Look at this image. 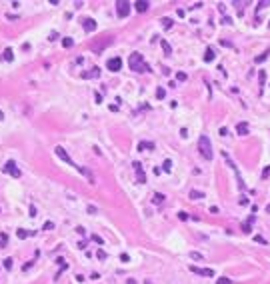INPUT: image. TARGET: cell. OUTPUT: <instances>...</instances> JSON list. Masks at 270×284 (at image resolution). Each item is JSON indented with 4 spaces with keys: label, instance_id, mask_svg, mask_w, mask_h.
<instances>
[{
    "label": "cell",
    "instance_id": "1",
    "mask_svg": "<svg viewBox=\"0 0 270 284\" xmlns=\"http://www.w3.org/2000/svg\"><path fill=\"white\" fill-rule=\"evenodd\" d=\"M128 64H130V70H134V72H148L150 70V66L146 64V60L140 52H132L130 58H128Z\"/></svg>",
    "mask_w": 270,
    "mask_h": 284
},
{
    "label": "cell",
    "instance_id": "2",
    "mask_svg": "<svg viewBox=\"0 0 270 284\" xmlns=\"http://www.w3.org/2000/svg\"><path fill=\"white\" fill-rule=\"evenodd\" d=\"M198 150L204 156V160H212V144H210V138L206 134H202L198 138Z\"/></svg>",
    "mask_w": 270,
    "mask_h": 284
},
{
    "label": "cell",
    "instance_id": "3",
    "mask_svg": "<svg viewBox=\"0 0 270 284\" xmlns=\"http://www.w3.org/2000/svg\"><path fill=\"white\" fill-rule=\"evenodd\" d=\"M116 14L120 16V18H126V16L130 14V2H126V0H118V2H116Z\"/></svg>",
    "mask_w": 270,
    "mask_h": 284
},
{
    "label": "cell",
    "instance_id": "4",
    "mask_svg": "<svg viewBox=\"0 0 270 284\" xmlns=\"http://www.w3.org/2000/svg\"><path fill=\"white\" fill-rule=\"evenodd\" d=\"M2 172H6V174H10V176H14V178H20V170L16 168V162L14 160H8L6 164L2 166Z\"/></svg>",
    "mask_w": 270,
    "mask_h": 284
},
{
    "label": "cell",
    "instance_id": "5",
    "mask_svg": "<svg viewBox=\"0 0 270 284\" xmlns=\"http://www.w3.org/2000/svg\"><path fill=\"white\" fill-rule=\"evenodd\" d=\"M106 68L108 70H112V72H118V70H120L122 68V58H110V60H108V62H106Z\"/></svg>",
    "mask_w": 270,
    "mask_h": 284
},
{
    "label": "cell",
    "instance_id": "6",
    "mask_svg": "<svg viewBox=\"0 0 270 284\" xmlns=\"http://www.w3.org/2000/svg\"><path fill=\"white\" fill-rule=\"evenodd\" d=\"M190 272H194V274L198 276H214V270L212 268H198V266H190Z\"/></svg>",
    "mask_w": 270,
    "mask_h": 284
},
{
    "label": "cell",
    "instance_id": "7",
    "mask_svg": "<svg viewBox=\"0 0 270 284\" xmlns=\"http://www.w3.org/2000/svg\"><path fill=\"white\" fill-rule=\"evenodd\" d=\"M134 170H136V178H138V182L140 184H144L146 182V176H144V170H142V164H140V162H134Z\"/></svg>",
    "mask_w": 270,
    "mask_h": 284
},
{
    "label": "cell",
    "instance_id": "8",
    "mask_svg": "<svg viewBox=\"0 0 270 284\" xmlns=\"http://www.w3.org/2000/svg\"><path fill=\"white\" fill-rule=\"evenodd\" d=\"M82 28H84L86 32H94V30H96V22H94L92 18H84V20H82Z\"/></svg>",
    "mask_w": 270,
    "mask_h": 284
},
{
    "label": "cell",
    "instance_id": "9",
    "mask_svg": "<svg viewBox=\"0 0 270 284\" xmlns=\"http://www.w3.org/2000/svg\"><path fill=\"white\" fill-rule=\"evenodd\" d=\"M134 8H136V10H138V12H146V10L150 8V4L146 2V0H138V2H136V4H134Z\"/></svg>",
    "mask_w": 270,
    "mask_h": 284
},
{
    "label": "cell",
    "instance_id": "10",
    "mask_svg": "<svg viewBox=\"0 0 270 284\" xmlns=\"http://www.w3.org/2000/svg\"><path fill=\"white\" fill-rule=\"evenodd\" d=\"M138 150H154V142H146V140L138 142Z\"/></svg>",
    "mask_w": 270,
    "mask_h": 284
},
{
    "label": "cell",
    "instance_id": "11",
    "mask_svg": "<svg viewBox=\"0 0 270 284\" xmlns=\"http://www.w3.org/2000/svg\"><path fill=\"white\" fill-rule=\"evenodd\" d=\"M236 132L242 134V136L248 134V122H238V124H236Z\"/></svg>",
    "mask_w": 270,
    "mask_h": 284
},
{
    "label": "cell",
    "instance_id": "12",
    "mask_svg": "<svg viewBox=\"0 0 270 284\" xmlns=\"http://www.w3.org/2000/svg\"><path fill=\"white\" fill-rule=\"evenodd\" d=\"M98 74H100V68H96V66H94L92 70H90V72H84V74H82V78H96Z\"/></svg>",
    "mask_w": 270,
    "mask_h": 284
},
{
    "label": "cell",
    "instance_id": "13",
    "mask_svg": "<svg viewBox=\"0 0 270 284\" xmlns=\"http://www.w3.org/2000/svg\"><path fill=\"white\" fill-rule=\"evenodd\" d=\"M32 234H34V230H22V228H18L16 236H18L20 240H22V238H26V236H32Z\"/></svg>",
    "mask_w": 270,
    "mask_h": 284
},
{
    "label": "cell",
    "instance_id": "14",
    "mask_svg": "<svg viewBox=\"0 0 270 284\" xmlns=\"http://www.w3.org/2000/svg\"><path fill=\"white\" fill-rule=\"evenodd\" d=\"M252 224H254V216H250L244 224H242V230H244V232H250V226H252Z\"/></svg>",
    "mask_w": 270,
    "mask_h": 284
},
{
    "label": "cell",
    "instance_id": "15",
    "mask_svg": "<svg viewBox=\"0 0 270 284\" xmlns=\"http://www.w3.org/2000/svg\"><path fill=\"white\" fill-rule=\"evenodd\" d=\"M204 60H206V62H212V60H214V50H212V48H206V54H204Z\"/></svg>",
    "mask_w": 270,
    "mask_h": 284
},
{
    "label": "cell",
    "instance_id": "16",
    "mask_svg": "<svg viewBox=\"0 0 270 284\" xmlns=\"http://www.w3.org/2000/svg\"><path fill=\"white\" fill-rule=\"evenodd\" d=\"M152 202H154V204H162V202H164V194L156 192V194L152 196Z\"/></svg>",
    "mask_w": 270,
    "mask_h": 284
},
{
    "label": "cell",
    "instance_id": "17",
    "mask_svg": "<svg viewBox=\"0 0 270 284\" xmlns=\"http://www.w3.org/2000/svg\"><path fill=\"white\" fill-rule=\"evenodd\" d=\"M62 46H64V48H72V46H74V40H72L70 36H66V38L62 40Z\"/></svg>",
    "mask_w": 270,
    "mask_h": 284
},
{
    "label": "cell",
    "instance_id": "18",
    "mask_svg": "<svg viewBox=\"0 0 270 284\" xmlns=\"http://www.w3.org/2000/svg\"><path fill=\"white\" fill-rule=\"evenodd\" d=\"M160 44H162V50H164V52H166V54H168V56H170V54H172V48H170V44H168V42H166V40H162Z\"/></svg>",
    "mask_w": 270,
    "mask_h": 284
},
{
    "label": "cell",
    "instance_id": "19",
    "mask_svg": "<svg viewBox=\"0 0 270 284\" xmlns=\"http://www.w3.org/2000/svg\"><path fill=\"white\" fill-rule=\"evenodd\" d=\"M190 198H194V200H200V198H204V192H198V190H192V192H190Z\"/></svg>",
    "mask_w": 270,
    "mask_h": 284
},
{
    "label": "cell",
    "instance_id": "20",
    "mask_svg": "<svg viewBox=\"0 0 270 284\" xmlns=\"http://www.w3.org/2000/svg\"><path fill=\"white\" fill-rule=\"evenodd\" d=\"M164 96H166V90L164 88H156V98H158V100H162Z\"/></svg>",
    "mask_w": 270,
    "mask_h": 284
},
{
    "label": "cell",
    "instance_id": "21",
    "mask_svg": "<svg viewBox=\"0 0 270 284\" xmlns=\"http://www.w3.org/2000/svg\"><path fill=\"white\" fill-rule=\"evenodd\" d=\"M188 256H190L192 260H204V256H202V254H198V252H190Z\"/></svg>",
    "mask_w": 270,
    "mask_h": 284
},
{
    "label": "cell",
    "instance_id": "22",
    "mask_svg": "<svg viewBox=\"0 0 270 284\" xmlns=\"http://www.w3.org/2000/svg\"><path fill=\"white\" fill-rule=\"evenodd\" d=\"M216 284H232V280H230V278H226V276H222V278L216 280Z\"/></svg>",
    "mask_w": 270,
    "mask_h": 284
},
{
    "label": "cell",
    "instance_id": "23",
    "mask_svg": "<svg viewBox=\"0 0 270 284\" xmlns=\"http://www.w3.org/2000/svg\"><path fill=\"white\" fill-rule=\"evenodd\" d=\"M12 258H6V260H4V268H6V270H10V268H12Z\"/></svg>",
    "mask_w": 270,
    "mask_h": 284
},
{
    "label": "cell",
    "instance_id": "24",
    "mask_svg": "<svg viewBox=\"0 0 270 284\" xmlns=\"http://www.w3.org/2000/svg\"><path fill=\"white\" fill-rule=\"evenodd\" d=\"M162 26H164V28H170V26H172V20H170V18H162Z\"/></svg>",
    "mask_w": 270,
    "mask_h": 284
},
{
    "label": "cell",
    "instance_id": "25",
    "mask_svg": "<svg viewBox=\"0 0 270 284\" xmlns=\"http://www.w3.org/2000/svg\"><path fill=\"white\" fill-rule=\"evenodd\" d=\"M4 58L6 60H12L14 56H12V50H10V48H6V50H4Z\"/></svg>",
    "mask_w": 270,
    "mask_h": 284
},
{
    "label": "cell",
    "instance_id": "26",
    "mask_svg": "<svg viewBox=\"0 0 270 284\" xmlns=\"http://www.w3.org/2000/svg\"><path fill=\"white\" fill-rule=\"evenodd\" d=\"M264 84H266V74H264V70H260V86L264 88Z\"/></svg>",
    "mask_w": 270,
    "mask_h": 284
},
{
    "label": "cell",
    "instance_id": "27",
    "mask_svg": "<svg viewBox=\"0 0 270 284\" xmlns=\"http://www.w3.org/2000/svg\"><path fill=\"white\" fill-rule=\"evenodd\" d=\"M176 78L180 80V82H184V80L188 78V76H186V72H178V74H176Z\"/></svg>",
    "mask_w": 270,
    "mask_h": 284
},
{
    "label": "cell",
    "instance_id": "28",
    "mask_svg": "<svg viewBox=\"0 0 270 284\" xmlns=\"http://www.w3.org/2000/svg\"><path fill=\"white\" fill-rule=\"evenodd\" d=\"M164 170H166V172L172 170V162H170V160H164Z\"/></svg>",
    "mask_w": 270,
    "mask_h": 284
},
{
    "label": "cell",
    "instance_id": "29",
    "mask_svg": "<svg viewBox=\"0 0 270 284\" xmlns=\"http://www.w3.org/2000/svg\"><path fill=\"white\" fill-rule=\"evenodd\" d=\"M268 54H270L268 50H266V52H262V54H260V56H256V62H262V60H264V58H266V56H268Z\"/></svg>",
    "mask_w": 270,
    "mask_h": 284
},
{
    "label": "cell",
    "instance_id": "30",
    "mask_svg": "<svg viewBox=\"0 0 270 284\" xmlns=\"http://www.w3.org/2000/svg\"><path fill=\"white\" fill-rule=\"evenodd\" d=\"M96 256H98L100 260H104L106 258V252H104V250H98V254H96Z\"/></svg>",
    "mask_w": 270,
    "mask_h": 284
},
{
    "label": "cell",
    "instance_id": "31",
    "mask_svg": "<svg viewBox=\"0 0 270 284\" xmlns=\"http://www.w3.org/2000/svg\"><path fill=\"white\" fill-rule=\"evenodd\" d=\"M178 218H180V220H186L188 214H186V212H178Z\"/></svg>",
    "mask_w": 270,
    "mask_h": 284
},
{
    "label": "cell",
    "instance_id": "32",
    "mask_svg": "<svg viewBox=\"0 0 270 284\" xmlns=\"http://www.w3.org/2000/svg\"><path fill=\"white\" fill-rule=\"evenodd\" d=\"M88 212H90V214H96V212H98V208H96V206H88Z\"/></svg>",
    "mask_w": 270,
    "mask_h": 284
},
{
    "label": "cell",
    "instance_id": "33",
    "mask_svg": "<svg viewBox=\"0 0 270 284\" xmlns=\"http://www.w3.org/2000/svg\"><path fill=\"white\" fill-rule=\"evenodd\" d=\"M50 228H54V224H52V222H46V224H44V230H50Z\"/></svg>",
    "mask_w": 270,
    "mask_h": 284
},
{
    "label": "cell",
    "instance_id": "34",
    "mask_svg": "<svg viewBox=\"0 0 270 284\" xmlns=\"http://www.w3.org/2000/svg\"><path fill=\"white\" fill-rule=\"evenodd\" d=\"M220 136H228V130H226V128H220Z\"/></svg>",
    "mask_w": 270,
    "mask_h": 284
},
{
    "label": "cell",
    "instance_id": "35",
    "mask_svg": "<svg viewBox=\"0 0 270 284\" xmlns=\"http://www.w3.org/2000/svg\"><path fill=\"white\" fill-rule=\"evenodd\" d=\"M120 260H122V262H128L130 258H128V254H122V256H120Z\"/></svg>",
    "mask_w": 270,
    "mask_h": 284
},
{
    "label": "cell",
    "instance_id": "36",
    "mask_svg": "<svg viewBox=\"0 0 270 284\" xmlns=\"http://www.w3.org/2000/svg\"><path fill=\"white\" fill-rule=\"evenodd\" d=\"M92 240H94V242H98V244H102V238L100 236H92Z\"/></svg>",
    "mask_w": 270,
    "mask_h": 284
},
{
    "label": "cell",
    "instance_id": "37",
    "mask_svg": "<svg viewBox=\"0 0 270 284\" xmlns=\"http://www.w3.org/2000/svg\"><path fill=\"white\" fill-rule=\"evenodd\" d=\"M126 284H136V280H134V278H130V280H128Z\"/></svg>",
    "mask_w": 270,
    "mask_h": 284
},
{
    "label": "cell",
    "instance_id": "38",
    "mask_svg": "<svg viewBox=\"0 0 270 284\" xmlns=\"http://www.w3.org/2000/svg\"><path fill=\"white\" fill-rule=\"evenodd\" d=\"M144 284H152V282H150V280H144Z\"/></svg>",
    "mask_w": 270,
    "mask_h": 284
}]
</instances>
